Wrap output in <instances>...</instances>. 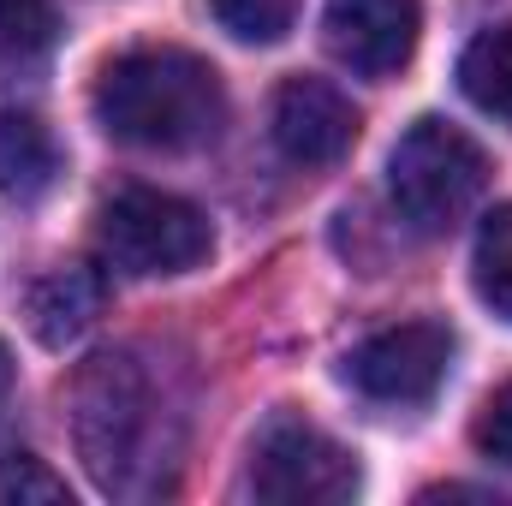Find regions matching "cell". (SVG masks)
<instances>
[{"label": "cell", "instance_id": "7", "mask_svg": "<svg viewBox=\"0 0 512 506\" xmlns=\"http://www.w3.org/2000/svg\"><path fill=\"white\" fill-rule=\"evenodd\" d=\"M417 30H423L417 0H328L322 12L328 54L358 78H393L417 54Z\"/></svg>", "mask_w": 512, "mask_h": 506}, {"label": "cell", "instance_id": "9", "mask_svg": "<svg viewBox=\"0 0 512 506\" xmlns=\"http://www.w3.org/2000/svg\"><path fill=\"white\" fill-rule=\"evenodd\" d=\"M108 304V274L90 268V262H66V268H48L42 280H30L24 292V316H30V334L48 346V352H66L78 346L96 316Z\"/></svg>", "mask_w": 512, "mask_h": 506}, {"label": "cell", "instance_id": "12", "mask_svg": "<svg viewBox=\"0 0 512 506\" xmlns=\"http://www.w3.org/2000/svg\"><path fill=\"white\" fill-rule=\"evenodd\" d=\"M471 280H477V298L512 322V203L483 215L477 251H471Z\"/></svg>", "mask_w": 512, "mask_h": 506}, {"label": "cell", "instance_id": "10", "mask_svg": "<svg viewBox=\"0 0 512 506\" xmlns=\"http://www.w3.org/2000/svg\"><path fill=\"white\" fill-rule=\"evenodd\" d=\"M60 179V143L36 114H0V191L36 203Z\"/></svg>", "mask_w": 512, "mask_h": 506}, {"label": "cell", "instance_id": "8", "mask_svg": "<svg viewBox=\"0 0 512 506\" xmlns=\"http://www.w3.org/2000/svg\"><path fill=\"white\" fill-rule=\"evenodd\" d=\"M274 149L298 167H334L358 143V108L328 84V78H286L274 90Z\"/></svg>", "mask_w": 512, "mask_h": 506}, {"label": "cell", "instance_id": "3", "mask_svg": "<svg viewBox=\"0 0 512 506\" xmlns=\"http://www.w3.org/2000/svg\"><path fill=\"white\" fill-rule=\"evenodd\" d=\"M483 185H489V155L447 120H417L387 155L393 209L417 233H447L453 221H465Z\"/></svg>", "mask_w": 512, "mask_h": 506}, {"label": "cell", "instance_id": "6", "mask_svg": "<svg viewBox=\"0 0 512 506\" xmlns=\"http://www.w3.org/2000/svg\"><path fill=\"white\" fill-rule=\"evenodd\" d=\"M447 364H453V334L441 322H399L352 352V381L382 405H423L447 381Z\"/></svg>", "mask_w": 512, "mask_h": 506}, {"label": "cell", "instance_id": "11", "mask_svg": "<svg viewBox=\"0 0 512 506\" xmlns=\"http://www.w3.org/2000/svg\"><path fill=\"white\" fill-rule=\"evenodd\" d=\"M459 90H465L483 114H495V120L512 126V24L483 30V36L459 54Z\"/></svg>", "mask_w": 512, "mask_h": 506}, {"label": "cell", "instance_id": "16", "mask_svg": "<svg viewBox=\"0 0 512 506\" xmlns=\"http://www.w3.org/2000/svg\"><path fill=\"white\" fill-rule=\"evenodd\" d=\"M477 447H483L495 465H507L512 471V381L483 405V417H477Z\"/></svg>", "mask_w": 512, "mask_h": 506}, {"label": "cell", "instance_id": "15", "mask_svg": "<svg viewBox=\"0 0 512 506\" xmlns=\"http://www.w3.org/2000/svg\"><path fill=\"white\" fill-rule=\"evenodd\" d=\"M0 501H72V489H66V477H54L36 453H12V459H0Z\"/></svg>", "mask_w": 512, "mask_h": 506}, {"label": "cell", "instance_id": "1", "mask_svg": "<svg viewBox=\"0 0 512 506\" xmlns=\"http://www.w3.org/2000/svg\"><path fill=\"white\" fill-rule=\"evenodd\" d=\"M72 441L84 471L102 495L143 501L167 489L173 465V417L161 405L155 376L137 364V352H96L72 376Z\"/></svg>", "mask_w": 512, "mask_h": 506}, {"label": "cell", "instance_id": "17", "mask_svg": "<svg viewBox=\"0 0 512 506\" xmlns=\"http://www.w3.org/2000/svg\"><path fill=\"white\" fill-rule=\"evenodd\" d=\"M12 352H6V346H0V411H6V399H12Z\"/></svg>", "mask_w": 512, "mask_h": 506}, {"label": "cell", "instance_id": "5", "mask_svg": "<svg viewBox=\"0 0 512 506\" xmlns=\"http://www.w3.org/2000/svg\"><path fill=\"white\" fill-rule=\"evenodd\" d=\"M245 483H251L256 501H274V506H340L364 489L358 459L334 435L304 423L298 411H274L256 429Z\"/></svg>", "mask_w": 512, "mask_h": 506}, {"label": "cell", "instance_id": "13", "mask_svg": "<svg viewBox=\"0 0 512 506\" xmlns=\"http://www.w3.org/2000/svg\"><path fill=\"white\" fill-rule=\"evenodd\" d=\"M60 42V12L54 0H0V60L36 66Z\"/></svg>", "mask_w": 512, "mask_h": 506}, {"label": "cell", "instance_id": "14", "mask_svg": "<svg viewBox=\"0 0 512 506\" xmlns=\"http://www.w3.org/2000/svg\"><path fill=\"white\" fill-rule=\"evenodd\" d=\"M209 12L239 42H280L298 18V0H209Z\"/></svg>", "mask_w": 512, "mask_h": 506}, {"label": "cell", "instance_id": "2", "mask_svg": "<svg viewBox=\"0 0 512 506\" xmlns=\"http://www.w3.org/2000/svg\"><path fill=\"white\" fill-rule=\"evenodd\" d=\"M96 120L131 149H203L227 120L221 72L191 48H131L96 84Z\"/></svg>", "mask_w": 512, "mask_h": 506}, {"label": "cell", "instance_id": "4", "mask_svg": "<svg viewBox=\"0 0 512 506\" xmlns=\"http://www.w3.org/2000/svg\"><path fill=\"white\" fill-rule=\"evenodd\" d=\"M209 245H215V233H209L203 209L173 191H155V185L114 191L96 215V251L108 268H120L131 280L185 274L209 256Z\"/></svg>", "mask_w": 512, "mask_h": 506}]
</instances>
